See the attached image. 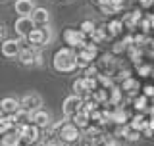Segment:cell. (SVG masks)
<instances>
[{
    "mask_svg": "<svg viewBox=\"0 0 154 146\" xmlns=\"http://www.w3.org/2000/svg\"><path fill=\"white\" fill-rule=\"evenodd\" d=\"M52 67L58 71V73H71L77 69V64H75V50L73 48H67V46H62L58 48L52 56Z\"/></svg>",
    "mask_w": 154,
    "mask_h": 146,
    "instance_id": "1",
    "label": "cell"
},
{
    "mask_svg": "<svg viewBox=\"0 0 154 146\" xmlns=\"http://www.w3.org/2000/svg\"><path fill=\"white\" fill-rule=\"evenodd\" d=\"M96 56H98L96 44H93V42H85L81 48L75 50V64H77V67L85 69V67H89L96 60Z\"/></svg>",
    "mask_w": 154,
    "mask_h": 146,
    "instance_id": "2",
    "label": "cell"
},
{
    "mask_svg": "<svg viewBox=\"0 0 154 146\" xmlns=\"http://www.w3.org/2000/svg\"><path fill=\"white\" fill-rule=\"evenodd\" d=\"M50 41H52V29H50V25H46V27H35L27 35L29 46L35 48V50H37V48L46 46V44H50Z\"/></svg>",
    "mask_w": 154,
    "mask_h": 146,
    "instance_id": "3",
    "label": "cell"
},
{
    "mask_svg": "<svg viewBox=\"0 0 154 146\" xmlns=\"http://www.w3.org/2000/svg\"><path fill=\"white\" fill-rule=\"evenodd\" d=\"M17 129V133H19V138H21V144H29V146H33V144H38L41 142V137H42V131L35 127L33 123H25V125H19Z\"/></svg>",
    "mask_w": 154,
    "mask_h": 146,
    "instance_id": "4",
    "label": "cell"
},
{
    "mask_svg": "<svg viewBox=\"0 0 154 146\" xmlns=\"http://www.w3.org/2000/svg\"><path fill=\"white\" fill-rule=\"evenodd\" d=\"M96 87H98V85H96V79H91V77H77V79L71 83L73 94L81 96V98H87Z\"/></svg>",
    "mask_w": 154,
    "mask_h": 146,
    "instance_id": "5",
    "label": "cell"
},
{
    "mask_svg": "<svg viewBox=\"0 0 154 146\" xmlns=\"http://www.w3.org/2000/svg\"><path fill=\"white\" fill-rule=\"evenodd\" d=\"M62 38H64L66 46H67V48H73V50L81 48V46L87 42V37L79 31V29H75V27H67V29H64V33H62Z\"/></svg>",
    "mask_w": 154,
    "mask_h": 146,
    "instance_id": "6",
    "label": "cell"
},
{
    "mask_svg": "<svg viewBox=\"0 0 154 146\" xmlns=\"http://www.w3.org/2000/svg\"><path fill=\"white\" fill-rule=\"evenodd\" d=\"M81 108H83V98H81V96H77V94H69V96L64 100V104H62L64 119L73 117L77 111H81Z\"/></svg>",
    "mask_w": 154,
    "mask_h": 146,
    "instance_id": "7",
    "label": "cell"
},
{
    "mask_svg": "<svg viewBox=\"0 0 154 146\" xmlns=\"http://www.w3.org/2000/svg\"><path fill=\"white\" fill-rule=\"evenodd\" d=\"M41 106H42V98H41L38 92H27V94H23L19 98V108L29 111V114L41 110Z\"/></svg>",
    "mask_w": 154,
    "mask_h": 146,
    "instance_id": "8",
    "label": "cell"
},
{
    "mask_svg": "<svg viewBox=\"0 0 154 146\" xmlns=\"http://www.w3.org/2000/svg\"><path fill=\"white\" fill-rule=\"evenodd\" d=\"M94 65L98 67V73H100V75H110V77H112L114 71L118 69V62H116L114 54H102L98 60H96Z\"/></svg>",
    "mask_w": 154,
    "mask_h": 146,
    "instance_id": "9",
    "label": "cell"
},
{
    "mask_svg": "<svg viewBox=\"0 0 154 146\" xmlns=\"http://www.w3.org/2000/svg\"><path fill=\"white\" fill-rule=\"evenodd\" d=\"M19 50H21V41L19 38H4L0 42V52H2L4 58H17Z\"/></svg>",
    "mask_w": 154,
    "mask_h": 146,
    "instance_id": "10",
    "label": "cell"
},
{
    "mask_svg": "<svg viewBox=\"0 0 154 146\" xmlns=\"http://www.w3.org/2000/svg\"><path fill=\"white\" fill-rule=\"evenodd\" d=\"M29 123H33L35 127H38L41 131H45L48 129L52 125V117H50V114H48L46 110H37V111H33L31 114V119H29Z\"/></svg>",
    "mask_w": 154,
    "mask_h": 146,
    "instance_id": "11",
    "label": "cell"
},
{
    "mask_svg": "<svg viewBox=\"0 0 154 146\" xmlns=\"http://www.w3.org/2000/svg\"><path fill=\"white\" fill-rule=\"evenodd\" d=\"M31 21L35 27H46L50 25V12H48L46 8H41V6H35V10H33L31 16Z\"/></svg>",
    "mask_w": 154,
    "mask_h": 146,
    "instance_id": "12",
    "label": "cell"
},
{
    "mask_svg": "<svg viewBox=\"0 0 154 146\" xmlns=\"http://www.w3.org/2000/svg\"><path fill=\"white\" fill-rule=\"evenodd\" d=\"M19 110L21 108H19V100L16 96H4V98L0 100V111H2L4 115H16Z\"/></svg>",
    "mask_w": 154,
    "mask_h": 146,
    "instance_id": "13",
    "label": "cell"
},
{
    "mask_svg": "<svg viewBox=\"0 0 154 146\" xmlns=\"http://www.w3.org/2000/svg\"><path fill=\"white\" fill-rule=\"evenodd\" d=\"M35 29V25H33L31 17H17L16 23H14V31L17 33L19 38H27V35Z\"/></svg>",
    "mask_w": 154,
    "mask_h": 146,
    "instance_id": "14",
    "label": "cell"
},
{
    "mask_svg": "<svg viewBox=\"0 0 154 146\" xmlns=\"http://www.w3.org/2000/svg\"><path fill=\"white\" fill-rule=\"evenodd\" d=\"M35 56H37L35 48L21 44V50H19V54H17V60H19V64H21V65H27L29 67V65H35Z\"/></svg>",
    "mask_w": 154,
    "mask_h": 146,
    "instance_id": "15",
    "label": "cell"
},
{
    "mask_svg": "<svg viewBox=\"0 0 154 146\" xmlns=\"http://www.w3.org/2000/svg\"><path fill=\"white\" fill-rule=\"evenodd\" d=\"M14 10H16V14H19V17H29L35 10V2L33 0H16Z\"/></svg>",
    "mask_w": 154,
    "mask_h": 146,
    "instance_id": "16",
    "label": "cell"
},
{
    "mask_svg": "<svg viewBox=\"0 0 154 146\" xmlns=\"http://www.w3.org/2000/svg\"><path fill=\"white\" fill-rule=\"evenodd\" d=\"M19 144H21V138H19L17 129H12L0 137V146H19Z\"/></svg>",
    "mask_w": 154,
    "mask_h": 146,
    "instance_id": "17",
    "label": "cell"
},
{
    "mask_svg": "<svg viewBox=\"0 0 154 146\" xmlns=\"http://www.w3.org/2000/svg\"><path fill=\"white\" fill-rule=\"evenodd\" d=\"M69 121H71V123H73V125H75V127L79 129V131H85V129L91 125V117H89V114H85L83 110H81V111H77L73 117H69Z\"/></svg>",
    "mask_w": 154,
    "mask_h": 146,
    "instance_id": "18",
    "label": "cell"
},
{
    "mask_svg": "<svg viewBox=\"0 0 154 146\" xmlns=\"http://www.w3.org/2000/svg\"><path fill=\"white\" fill-rule=\"evenodd\" d=\"M146 117H144V115L143 114H137V115H133V117L131 119H129V129H131V131H137V133H141V131L144 129V127H146Z\"/></svg>",
    "mask_w": 154,
    "mask_h": 146,
    "instance_id": "19",
    "label": "cell"
},
{
    "mask_svg": "<svg viewBox=\"0 0 154 146\" xmlns=\"http://www.w3.org/2000/svg\"><path fill=\"white\" fill-rule=\"evenodd\" d=\"M16 129V119H14V115H4L2 119H0V137H2L4 133H8V131Z\"/></svg>",
    "mask_w": 154,
    "mask_h": 146,
    "instance_id": "20",
    "label": "cell"
},
{
    "mask_svg": "<svg viewBox=\"0 0 154 146\" xmlns=\"http://www.w3.org/2000/svg\"><path fill=\"white\" fill-rule=\"evenodd\" d=\"M106 31H108V35H110V37L119 35V33L123 31V21H122V19H112V21L106 25Z\"/></svg>",
    "mask_w": 154,
    "mask_h": 146,
    "instance_id": "21",
    "label": "cell"
},
{
    "mask_svg": "<svg viewBox=\"0 0 154 146\" xmlns=\"http://www.w3.org/2000/svg\"><path fill=\"white\" fill-rule=\"evenodd\" d=\"M139 90V81L133 79V77H129V79L122 81V92H129V94H133V92Z\"/></svg>",
    "mask_w": 154,
    "mask_h": 146,
    "instance_id": "22",
    "label": "cell"
},
{
    "mask_svg": "<svg viewBox=\"0 0 154 146\" xmlns=\"http://www.w3.org/2000/svg\"><path fill=\"white\" fill-rule=\"evenodd\" d=\"M77 29H79L85 37H91L94 33V29H96V23L93 21V19H85V21H81V25L77 27Z\"/></svg>",
    "mask_w": 154,
    "mask_h": 146,
    "instance_id": "23",
    "label": "cell"
},
{
    "mask_svg": "<svg viewBox=\"0 0 154 146\" xmlns=\"http://www.w3.org/2000/svg\"><path fill=\"white\" fill-rule=\"evenodd\" d=\"M133 106H135V110H139V111H144V110H146V106H148V98L141 94L139 98H135V100H133Z\"/></svg>",
    "mask_w": 154,
    "mask_h": 146,
    "instance_id": "24",
    "label": "cell"
},
{
    "mask_svg": "<svg viewBox=\"0 0 154 146\" xmlns=\"http://www.w3.org/2000/svg\"><path fill=\"white\" fill-rule=\"evenodd\" d=\"M137 71H139V75L148 77V75L152 73V67H150V65H137Z\"/></svg>",
    "mask_w": 154,
    "mask_h": 146,
    "instance_id": "25",
    "label": "cell"
},
{
    "mask_svg": "<svg viewBox=\"0 0 154 146\" xmlns=\"http://www.w3.org/2000/svg\"><path fill=\"white\" fill-rule=\"evenodd\" d=\"M125 46H127V44H125V41H119V42H116V44H114V48H112V50H114V54H118V52L125 50Z\"/></svg>",
    "mask_w": 154,
    "mask_h": 146,
    "instance_id": "26",
    "label": "cell"
},
{
    "mask_svg": "<svg viewBox=\"0 0 154 146\" xmlns=\"http://www.w3.org/2000/svg\"><path fill=\"white\" fill-rule=\"evenodd\" d=\"M139 138H141V133H137V131H129V135H127V138H125V140L135 142V140H139Z\"/></svg>",
    "mask_w": 154,
    "mask_h": 146,
    "instance_id": "27",
    "label": "cell"
},
{
    "mask_svg": "<svg viewBox=\"0 0 154 146\" xmlns=\"http://www.w3.org/2000/svg\"><path fill=\"white\" fill-rule=\"evenodd\" d=\"M143 90H144V92H143V96H146V98H150V96H154V87H152V85H146Z\"/></svg>",
    "mask_w": 154,
    "mask_h": 146,
    "instance_id": "28",
    "label": "cell"
},
{
    "mask_svg": "<svg viewBox=\"0 0 154 146\" xmlns=\"http://www.w3.org/2000/svg\"><path fill=\"white\" fill-rule=\"evenodd\" d=\"M123 2H125V0H110L108 4H110V6H114L116 10H119V8L123 6Z\"/></svg>",
    "mask_w": 154,
    "mask_h": 146,
    "instance_id": "29",
    "label": "cell"
},
{
    "mask_svg": "<svg viewBox=\"0 0 154 146\" xmlns=\"http://www.w3.org/2000/svg\"><path fill=\"white\" fill-rule=\"evenodd\" d=\"M45 64V60H42V54H38L37 52V56H35V65H42Z\"/></svg>",
    "mask_w": 154,
    "mask_h": 146,
    "instance_id": "30",
    "label": "cell"
},
{
    "mask_svg": "<svg viewBox=\"0 0 154 146\" xmlns=\"http://www.w3.org/2000/svg\"><path fill=\"white\" fill-rule=\"evenodd\" d=\"M4 35H6V27H4L2 23H0V42L4 41Z\"/></svg>",
    "mask_w": 154,
    "mask_h": 146,
    "instance_id": "31",
    "label": "cell"
},
{
    "mask_svg": "<svg viewBox=\"0 0 154 146\" xmlns=\"http://www.w3.org/2000/svg\"><path fill=\"white\" fill-rule=\"evenodd\" d=\"M93 2H94V4H96V6H98V8H100V6H106V4H108V2H110V0H93Z\"/></svg>",
    "mask_w": 154,
    "mask_h": 146,
    "instance_id": "32",
    "label": "cell"
},
{
    "mask_svg": "<svg viewBox=\"0 0 154 146\" xmlns=\"http://www.w3.org/2000/svg\"><path fill=\"white\" fill-rule=\"evenodd\" d=\"M137 2H141L143 6H150V4H152V0H137Z\"/></svg>",
    "mask_w": 154,
    "mask_h": 146,
    "instance_id": "33",
    "label": "cell"
},
{
    "mask_svg": "<svg viewBox=\"0 0 154 146\" xmlns=\"http://www.w3.org/2000/svg\"><path fill=\"white\" fill-rule=\"evenodd\" d=\"M19 146H29V144H19ZM33 146H41V144H33Z\"/></svg>",
    "mask_w": 154,
    "mask_h": 146,
    "instance_id": "34",
    "label": "cell"
},
{
    "mask_svg": "<svg viewBox=\"0 0 154 146\" xmlns=\"http://www.w3.org/2000/svg\"><path fill=\"white\" fill-rule=\"evenodd\" d=\"M2 117H4V114H2V111H0V119H2Z\"/></svg>",
    "mask_w": 154,
    "mask_h": 146,
    "instance_id": "35",
    "label": "cell"
},
{
    "mask_svg": "<svg viewBox=\"0 0 154 146\" xmlns=\"http://www.w3.org/2000/svg\"><path fill=\"white\" fill-rule=\"evenodd\" d=\"M152 4H154V0H152Z\"/></svg>",
    "mask_w": 154,
    "mask_h": 146,
    "instance_id": "36",
    "label": "cell"
}]
</instances>
